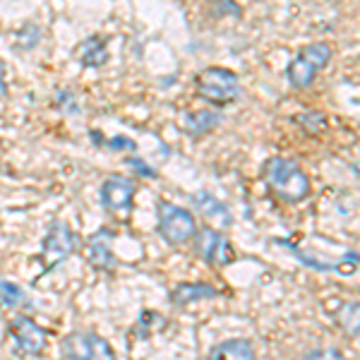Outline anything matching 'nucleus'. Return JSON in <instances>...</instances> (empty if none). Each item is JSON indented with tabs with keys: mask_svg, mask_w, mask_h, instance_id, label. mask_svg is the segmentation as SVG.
Segmentation results:
<instances>
[{
	"mask_svg": "<svg viewBox=\"0 0 360 360\" xmlns=\"http://www.w3.org/2000/svg\"><path fill=\"white\" fill-rule=\"evenodd\" d=\"M63 353L68 360H115L111 344L98 334H68L63 341Z\"/></svg>",
	"mask_w": 360,
	"mask_h": 360,
	"instance_id": "423d86ee",
	"label": "nucleus"
},
{
	"mask_svg": "<svg viewBox=\"0 0 360 360\" xmlns=\"http://www.w3.org/2000/svg\"><path fill=\"white\" fill-rule=\"evenodd\" d=\"M264 178L271 193L286 205H298L310 195V178L291 159H281V156L269 159L264 166Z\"/></svg>",
	"mask_w": 360,
	"mask_h": 360,
	"instance_id": "f257e3e1",
	"label": "nucleus"
},
{
	"mask_svg": "<svg viewBox=\"0 0 360 360\" xmlns=\"http://www.w3.org/2000/svg\"><path fill=\"white\" fill-rule=\"evenodd\" d=\"M10 334H13L15 344L29 356H39L46 348V332L39 327L34 319L29 317H15L10 322Z\"/></svg>",
	"mask_w": 360,
	"mask_h": 360,
	"instance_id": "1a4fd4ad",
	"label": "nucleus"
},
{
	"mask_svg": "<svg viewBox=\"0 0 360 360\" xmlns=\"http://www.w3.org/2000/svg\"><path fill=\"white\" fill-rule=\"evenodd\" d=\"M137 185L123 176H113L103 180L101 185V202L111 214H127L132 209V200H135Z\"/></svg>",
	"mask_w": 360,
	"mask_h": 360,
	"instance_id": "6e6552de",
	"label": "nucleus"
},
{
	"mask_svg": "<svg viewBox=\"0 0 360 360\" xmlns=\"http://www.w3.org/2000/svg\"><path fill=\"white\" fill-rule=\"evenodd\" d=\"M127 164H130L132 171L139 173V176H144V178H154V176H156V171H154L152 166L144 164V159H130Z\"/></svg>",
	"mask_w": 360,
	"mask_h": 360,
	"instance_id": "5701e85b",
	"label": "nucleus"
},
{
	"mask_svg": "<svg viewBox=\"0 0 360 360\" xmlns=\"http://www.w3.org/2000/svg\"><path fill=\"white\" fill-rule=\"evenodd\" d=\"M303 360H348V358L341 356L334 348H322V351H312L310 356H305Z\"/></svg>",
	"mask_w": 360,
	"mask_h": 360,
	"instance_id": "4be33fe9",
	"label": "nucleus"
},
{
	"mask_svg": "<svg viewBox=\"0 0 360 360\" xmlns=\"http://www.w3.org/2000/svg\"><path fill=\"white\" fill-rule=\"evenodd\" d=\"M332 60V46L329 44H312L300 51L298 56L288 63L286 77L293 89H307L317 79V75L327 68Z\"/></svg>",
	"mask_w": 360,
	"mask_h": 360,
	"instance_id": "7ed1b4c3",
	"label": "nucleus"
},
{
	"mask_svg": "<svg viewBox=\"0 0 360 360\" xmlns=\"http://www.w3.org/2000/svg\"><path fill=\"white\" fill-rule=\"evenodd\" d=\"M115 233L111 229H98L94 236L89 238V264L94 269L101 271H113L118 262H115V255L111 250Z\"/></svg>",
	"mask_w": 360,
	"mask_h": 360,
	"instance_id": "9d476101",
	"label": "nucleus"
},
{
	"mask_svg": "<svg viewBox=\"0 0 360 360\" xmlns=\"http://www.w3.org/2000/svg\"><path fill=\"white\" fill-rule=\"evenodd\" d=\"M77 250H79V236L65 221H56L44 238V248H41L44 269H53L56 264L65 262L70 255L77 252Z\"/></svg>",
	"mask_w": 360,
	"mask_h": 360,
	"instance_id": "39448f33",
	"label": "nucleus"
},
{
	"mask_svg": "<svg viewBox=\"0 0 360 360\" xmlns=\"http://www.w3.org/2000/svg\"><path fill=\"white\" fill-rule=\"evenodd\" d=\"M219 291L209 283H180L176 291L171 293V303L173 305H190V303H197V300H212L217 298Z\"/></svg>",
	"mask_w": 360,
	"mask_h": 360,
	"instance_id": "4468645a",
	"label": "nucleus"
},
{
	"mask_svg": "<svg viewBox=\"0 0 360 360\" xmlns=\"http://www.w3.org/2000/svg\"><path fill=\"white\" fill-rule=\"evenodd\" d=\"M336 322L351 339H360V303H346L336 312Z\"/></svg>",
	"mask_w": 360,
	"mask_h": 360,
	"instance_id": "dca6fc26",
	"label": "nucleus"
},
{
	"mask_svg": "<svg viewBox=\"0 0 360 360\" xmlns=\"http://www.w3.org/2000/svg\"><path fill=\"white\" fill-rule=\"evenodd\" d=\"M193 205L200 209V214H205L207 219L217 221L221 229H231V226H233V214H231V209L226 207L221 200H217L212 193H207V190H200V193L193 195Z\"/></svg>",
	"mask_w": 360,
	"mask_h": 360,
	"instance_id": "9b49d317",
	"label": "nucleus"
},
{
	"mask_svg": "<svg viewBox=\"0 0 360 360\" xmlns=\"http://www.w3.org/2000/svg\"><path fill=\"white\" fill-rule=\"evenodd\" d=\"M197 84V94H200L205 101L214 103V106H229L240 98V77L233 72V70L226 68H207L197 75L195 79Z\"/></svg>",
	"mask_w": 360,
	"mask_h": 360,
	"instance_id": "f03ea898",
	"label": "nucleus"
},
{
	"mask_svg": "<svg viewBox=\"0 0 360 360\" xmlns=\"http://www.w3.org/2000/svg\"><path fill=\"white\" fill-rule=\"evenodd\" d=\"M8 94V84H5V63L0 60V98Z\"/></svg>",
	"mask_w": 360,
	"mask_h": 360,
	"instance_id": "b1692460",
	"label": "nucleus"
},
{
	"mask_svg": "<svg viewBox=\"0 0 360 360\" xmlns=\"http://www.w3.org/2000/svg\"><path fill=\"white\" fill-rule=\"evenodd\" d=\"M0 303L8 307H20V305H27V295L17 283L0 281Z\"/></svg>",
	"mask_w": 360,
	"mask_h": 360,
	"instance_id": "f3484780",
	"label": "nucleus"
},
{
	"mask_svg": "<svg viewBox=\"0 0 360 360\" xmlns=\"http://www.w3.org/2000/svg\"><path fill=\"white\" fill-rule=\"evenodd\" d=\"M224 120L221 113L217 111H197V113H185L180 118V127L185 130V135L190 137H205L212 130H217L219 123Z\"/></svg>",
	"mask_w": 360,
	"mask_h": 360,
	"instance_id": "f8f14e48",
	"label": "nucleus"
},
{
	"mask_svg": "<svg viewBox=\"0 0 360 360\" xmlns=\"http://www.w3.org/2000/svg\"><path fill=\"white\" fill-rule=\"evenodd\" d=\"M56 108L63 113H79V106H77V96L72 94V91H58L56 96Z\"/></svg>",
	"mask_w": 360,
	"mask_h": 360,
	"instance_id": "aec40b11",
	"label": "nucleus"
},
{
	"mask_svg": "<svg viewBox=\"0 0 360 360\" xmlns=\"http://www.w3.org/2000/svg\"><path fill=\"white\" fill-rule=\"evenodd\" d=\"M295 123L303 127L305 132H310V135H317V132L327 130V115L317 113V111H307V113L295 115Z\"/></svg>",
	"mask_w": 360,
	"mask_h": 360,
	"instance_id": "a211bd4d",
	"label": "nucleus"
},
{
	"mask_svg": "<svg viewBox=\"0 0 360 360\" xmlns=\"http://www.w3.org/2000/svg\"><path fill=\"white\" fill-rule=\"evenodd\" d=\"M156 212H159V233L166 243L185 245V243H190L197 236V224L190 209L161 200Z\"/></svg>",
	"mask_w": 360,
	"mask_h": 360,
	"instance_id": "20e7f679",
	"label": "nucleus"
},
{
	"mask_svg": "<svg viewBox=\"0 0 360 360\" xmlns=\"http://www.w3.org/2000/svg\"><path fill=\"white\" fill-rule=\"evenodd\" d=\"M108 149H113V152H132V149H137V142H132L130 137H123V135H118V137H111L108 142H103Z\"/></svg>",
	"mask_w": 360,
	"mask_h": 360,
	"instance_id": "412c9836",
	"label": "nucleus"
},
{
	"mask_svg": "<svg viewBox=\"0 0 360 360\" xmlns=\"http://www.w3.org/2000/svg\"><path fill=\"white\" fill-rule=\"evenodd\" d=\"M195 250L207 264L212 266H226L236 259V250L231 240L224 233L214 229H202L195 236Z\"/></svg>",
	"mask_w": 360,
	"mask_h": 360,
	"instance_id": "0eeeda50",
	"label": "nucleus"
},
{
	"mask_svg": "<svg viewBox=\"0 0 360 360\" xmlns=\"http://www.w3.org/2000/svg\"><path fill=\"white\" fill-rule=\"evenodd\" d=\"M207 360H257V356H255V346L248 339H229L214 346Z\"/></svg>",
	"mask_w": 360,
	"mask_h": 360,
	"instance_id": "ddd939ff",
	"label": "nucleus"
},
{
	"mask_svg": "<svg viewBox=\"0 0 360 360\" xmlns=\"http://www.w3.org/2000/svg\"><path fill=\"white\" fill-rule=\"evenodd\" d=\"M166 327V319L159 315V312H152V310H144L142 315H139V322L137 327L132 329V332H144L142 336H149L154 332H159V329Z\"/></svg>",
	"mask_w": 360,
	"mask_h": 360,
	"instance_id": "6ab92c4d",
	"label": "nucleus"
},
{
	"mask_svg": "<svg viewBox=\"0 0 360 360\" xmlns=\"http://www.w3.org/2000/svg\"><path fill=\"white\" fill-rule=\"evenodd\" d=\"M75 56H77V60L82 63L84 68H101L108 63V51H106V46H103V39H98V37L84 39Z\"/></svg>",
	"mask_w": 360,
	"mask_h": 360,
	"instance_id": "2eb2a0df",
	"label": "nucleus"
}]
</instances>
